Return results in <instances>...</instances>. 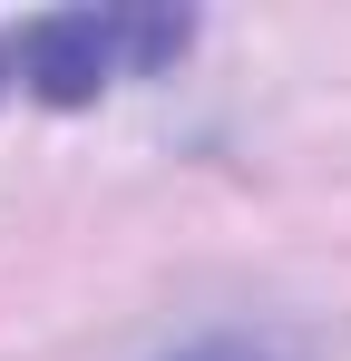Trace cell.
<instances>
[{
  "instance_id": "1",
  "label": "cell",
  "mask_w": 351,
  "mask_h": 361,
  "mask_svg": "<svg viewBox=\"0 0 351 361\" xmlns=\"http://www.w3.org/2000/svg\"><path fill=\"white\" fill-rule=\"evenodd\" d=\"M195 20L185 10H39L0 30V98H39V108H88L117 78L185 59Z\"/></svg>"
},
{
  "instance_id": "2",
  "label": "cell",
  "mask_w": 351,
  "mask_h": 361,
  "mask_svg": "<svg viewBox=\"0 0 351 361\" xmlns=\"http://www.w3.org/2000/svg\"><path fill=\"white\" fill-rule=\"evenodd\" d=\"M166 361H283V342H264V332H195Z\"/></svg>"
}]
</instances>
